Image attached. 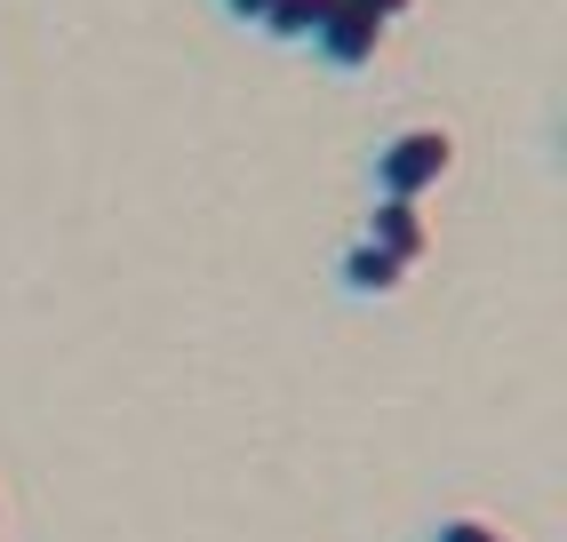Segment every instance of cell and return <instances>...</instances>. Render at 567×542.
<instances>
[{
  "label": "cell",
  "mask_w": 567,
  "mask_h": 542,
  "mask_svg": "<svg viewBox=\"0 0 567 542\" xmlns=\"http://www.w3.org/2000/svg\"><path fill=\"white\" fill-rule=\"evenodd\" d=\"M456 168V136L447 128H400L368 152V184H375V200H424V191Z\"/></svg>",
  "instance_id": "6da1fadb"
},
{
  "label": "cell",
  "mask_w": 567,
  "mask_h": 542,
  "mask_svg": "<svg viewBox=\"0 0 567 542\" xmlns=\"http://www.w3.org/2000/svg\"><path fill=\"white\" fill-rule=\"evenodd\" d=\"M384 32H392V17H375L368 0H328V17L312 32V56L328 72H368L375 56H384Z\"/></svg>",
  "instance_id": "7a4b0ae2"
},
{
  "label": "cell",
  "mask_w": 567,
  "mask_h": 542,
  "mask_svg": "<svg viewBox=\"0 0 567 542\" xmlns=\"http://www.w3.org/2000/svg\"><path fill=\"white\" fill-rule=\"evenodd\" d=\"M368 248H384L392 263H415V256L432 248L424 200H375V208H368Z\"/></svg>",
  "instance_id": "3957f363"
},
{
  "label": "cell",
  "mask_w": 567,
  "mask_h": 542,
  "mask_svg": "<svg viewBox=\"0 0 567 542\" xmlns=\"http://www.w3.org/2000/svg\"><path fill=\"white\" fill-rule=\"evenodd\" d=\"M400 280H408V263H392L384 248H344V263H336V288H344L352 303H384V295H400Z\"/></svg>",
  "instance_id": "277c9868"
},
{
  "label": "cell",
  "mask_w": 567,
  "mask_h": 542,
  "mask_svg": "<svg viewBox=\"0 0 567 542\" xmlns=\"http://www.w3.org/2000/svg\"><path fill=\"white\" fill-rule=\"evenodd\" d=\"M320 17H328V0H272V9L256 17V32H264V41H280V49H312Z\"/></svg>",
  "instance_id": "5b68a950"
},
{
  "label": "cell",
  "mask_w": 567,
  "mask_h": 542,
  "mask_svg": "<svg viewBox=\"0 0 567 542\" xmlns=\"http://www.w3.org/2000/svg\"><path fill=\"white\" fill-rule=\"evenodd\" d=\"M424 542H519V534H504L496 519H432Z\"/></svg>",
  "instance_id": "8992f818"
},
{
  "label": "cell",
  "mask_w": 567,
  "mask_h": 542,
  "mask_svg": "<svg viewBox=\"0 0 567 542\" xmlns=\"http://www.w3.org/2000/svg\"><path fill=\"white\" fill-rule=\"evenodd\" d=\"M216 9H224V17H233V24H256L264 9H272V0H216Z\"/></svg>",
  "instance_id": "52a82bcc"
},
{
  "label": "cell",
  "mask_w": 567,
  "mask_h": 542,
  "mask_svg": "<svg viewBox=\"0 0 567 542\" xmlns=\"http://www.w3.org/2000/svg\"><path fill=\"white\" fill-rule=\"evenodd\" d=\"M368 9H375V17H408V9H415V0H368Z\"/></svg>",
  "instance_id": "ba28073f"
}]
</instances>
